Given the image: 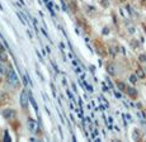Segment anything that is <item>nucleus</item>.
Listing matches in <instances>:
<instances>
[{
    "instance_id": "1",
    "label": "nucleus",
    "mask_w": 146,
    "mask_h": 142,
    "mask_svg": "<svg viewBox=\"0 0 146 142\" xmlns=\"http://www.w3.org/2000/svg\"><path fill=\"white\" fill-rule=\"evenodd\" d=\"M5 76H7V83L9 85L14 86V88L19 85V77H18V75H17V72L13 67L8 69L7 72H5Z\"/></svg>"
},
{
    "instance_id": "2",
    "label": "nucleus",
    "mask_w": 146,
    "mask_h": 142,
    "mask_svg": "<svg viewBox=\"0 0 146 142\" xmlns=\"http://www.w3.org/2000/svg\"><path fill=\"white\" fill-rule=\"evenodd\" d=\"M3 117H4L7 121H13L17 118V110L12 109V108H7V109H3Z\"/></svg>"
},
{
    "instance_id": "3",
    "label": "nucleus",
    "mask_w": 146,
    "mask_h": 142,
    "mask_svg": "<svg viewBox=\"0 0 146 142\" xmlns=\"http://www.w3.org/2000/svg\"><path fill=\"white\" fill-rule=\"evenodd\" d=\"M21 107L23 108V109H28V103H29V96H28V91L27 89H24V90H22L21 93Z\"/></svg>"
},
{
    "instance_id": "4",
    "label": "nucleus",
    "mask_w": 146,
    "mask_h": 142,
    "mask_svg": "<svg viewBox=\"0 0 146 142\" xmlns=\"http://www.w3.org/2000/svg\"><path fill=\"white\" fill-rule=\"evenodd\" d=\"M27 128L28 131H31V132H37V122L35 121L33 118H28L27 121Z\"/></svg>"
},
{
    "instance_id": "5",
    "label": "nucleus",
    "mask_w": 146,
    "mask_h": 142,
    "mask_svg": "<svg viewBox=\"0 0 146 142\" xmlns=\"http://www.w3.org/2000/svg\"><path fill=\"white\" fill-rule=\"evenodd\" d=\"M126 93H127L131 98H136L137 96V91L135 88H126Z\"/></svg>"
},
{
    "instance_id": "6",
    "label": "nucleus",
    "mask_w": 146,
    "mask_h": 142,
    "mask_svg": "<svg viewBox=\"0 0 146 142\" xmlns=\"http://www.w3.org/2000/svg\"><path fill=\"white\" fill-rule=\"evenodd\" d=\"M135 75H136V76L139 77V79H145V76H146V75H145V71L142 70L141 67H137L136 74H135Z\"/></svg>"
},
{
    "instance_id": "7",
    "label": "nucleus",
    "mask_w": 146,
    "mask_h": 142,
    "mask_svg": "<svg viewBox=\"0 0 146 142\" xmlns=\"http://www.w3.org/2000/svg\"><path fill=\"white\" fill-rule=\"evenodd\" d=\"M116 86L118 88V90H121V91H126V88H127V85H126L125 83H122V81H117Z\"/></svg>"
},
{
    "instance_id": "8",
    "label": "nucleus",
    "mask_w": 146,
    "mask_h": 142,
    "mask_svg": "<svg viewBox=\"0 0 146 142\" xmlns=\"http://www.w3.org/2000/svg\"><path fill=\"white\" fill-rule=\"evenodd\" d=\"M107 72L109 75H116V67L113 65H108L107 66Z\"/></svg>"
},
{
    "instance_id": "9",
    "label": "nucleus",
    "mask_w": 146,
    "mask_h": 142,
    "mask_svg": "<svg viewBox=\"0 0 146 142\" xmlns=\"http://www.w3.org/2000/svg\"><path fill=\"white\" fill-rule=\"evenodd\" d=\"M5 63H7V62H3V61H0V74H5V72H7Z\"/></svg>"
},
{
    "instance_id": "10",
    "label": "nucleus",
    "mask_w": 146,
    "mask_h": 142,
    "mask_svg": "<svg viewBox=\"0 0 146 142\" xmlns=\"http://www.w3.org/2000/svg\"><path fill=\"white\" fill-rule=\"evenodd\" d=\"M139 137H140L139 129H135L133 132H132V140H133V141H137V140H139Z\"/></svg>"
},
{
    "instance_id": "11",
    "label": "nucleus",
    "mask_w": 146,
    "mask_h": 142,
    "mask_svg": "<svg viewBox=\"0 0 146 142\" xmlns=\"http://www.w3.org/2000/svg\"><path fill=\"white\" fill-rule=\"evenodd\" d=\"M130 81L132 83V84H136V83H137V76H136V75H131V76H130Z\"/></svg>"
},
{
    "instance_id": "12",
    "label": "nucleus",
    "mask_w": 146,
    "mask_h": 142,
    "mask_svg": "<svg viewBox=\"0 0 146 142\" xmlns=\"http://www.w3.org/2000/svg\"><path fill=\"white\" fill-rule=\"evenodd\" d=\"M139 60L141 61V62H146V55H145V53L139 55Z\"/></svg>"
},
{
    "instance_id": "13",
    "label": "nucleus",
    "mask_w": 146,
    "mask_h": 142,
    "mask_svg": "<svg viewBox=\"0 0 146 142\" xmlns=\"http://www.w3.org/2000/svg\"><path fill=\"white\" fill-rule=\"evenodd\" d=\"M4 140L5 141H12V138L9 137V133H8V131H5V133H4Z\"/></svg>"
},
{
    "instance_id": "14",
    "label": "nucleus",
    "mask_w": 146,
    "mask_h": 142,
    "mask_svg": "<svg viewBox=\"0 0 146 142\" xmlns=\"http://www.w3.org/2000/svg\"><path fill=\"white\" fill-rule=\"evenodd\" d=\"M100 3H102V5H103L104 8H108V5H109V0H102Z\"/></svg>"
},
{
    "instance_id": "15",
    "label": "nucleus",
    "mask_w": 146,
    "mask_h": 142,
    "mask_svg": "<svg viewBox=\"0 0 146 142\" xmlns=\"http://www.w3.org/2000/svg\"><path fill=\"white\" fill-rule=\"evenodd\" d=\"M102 33H103V34H104V36H107V34H109V28H107V27H106V28H103V30H102Z\"/></svg>"
},
{
    "instance_id": "16",
    "label": "nucleus",
    "mask_w": 146,
    "mask_h": 142,
    "mask_svg": "<svg viewBox=\"0 0 146 142\" xmlns=\"http://www.w3.org/2000/svg\"><path fill=\"white\" fill-rule=\"evenodd\" d=\"M61 4H62L64 10H65V12H67V7H66V4H65V0H61Z\"/></svg>"
},
{
    "instance_id": "17",
    "label": "nucleus",
    "mask_w": 146,
    "mask_h": 142,
    "mask_svg": "<svg viewBox=\"0 0 146 142\" xmlns=\"http://www.w3.org/2000/svg\"><path fill=\"white\" fill-rule=\"evenodd\" d=\"M128 32H130L131 34H133V33H135V28H133L132 26H130V27H128Z\"/></svg>"
},
{
    "instance_id": "18",
    "label": "nucleus",
    "mask_w": 146,
    "mask_h": 142,
    "mask_svg": "<svg viewBox=\"0 0 146 142\" xmlns=\"http://www.w3.org/2000/svg\"><path fill=\"white\" fill-rule=\"evenodd\" d=\"M85 86H86V90L89 91V93H92V91H93V88H92L90 85H88V84H85Z\"/></svg>"
},
{
    "instance_id": "19",
    "label": "nucleus",
    "mask_w": 146,
    "mask_h": 142,
    "mask_svg": "<svg viewBox=\"0 0 146 142\" xmlns=\"http://www.w3.org/2000/svg\"><path fill=\"white\" fill-rule=\"evenodd\" d=\"M67 95H69V98H70V99H71V100H74V96H72V94H71V93H70V91H69V90H67Z\"/></svg>"
},
{
    "instance_id": "20",
    "label": "nucleus",
    "mask_w": 146,
    "mask_h": 142,
    "mask_svg": "<svg viewBox=\"0 0 146 142\" xmlns=\"http://www.w3.org/2000/svg\"><path fill=\"white\" fill-rule=\"evenodd\" d=\"M114 95H116L117 98H121V94L118 93V91H116V93H114Z\"/></svg>"
},
{
    "instance_id": "21",
    "label": "nucleus",
    "mask_w": 146,
    "mask_h": 142,
    "mask_svg": "<svg viewBox=\"0 0 146 142\" xmlns=\"http://www.w3.org/2000/svg\"><path fill=\"white\" fill-rule=\"evenodd\" d=\"M75 71H76L78 74H80V72H81V69H80V67H76V70H75Z\"/></svg>"
},
{
    "instance_id": "22",
    "label": "nucleus",
    "mask_w": 146,
    "mask_h": 142,
    "mask_svg": "<svg viewBox=\"0 0 146 142\" xmlns=\"http://www.w3.org/2000/svg\"><path fill=\"white\" fill-rule=\"evenodd\" d=\"M0 84H1V76H0Z\"/></svg>"
},
{
    "instance_id": "23",
    "label": "nucleus",
    "mask_w": 146,
    "mask_h": 142,
    "mask_svg": "<svg viewBox=\"0 0 146 142\" xmlns=\"http://www.w3.org/2000/svg\"><path fill=\"white\" fill-rule=\"evenodd\" d=\"M142 1H146V0H142Z\"/></svg>"
},
{
    "instance_id": "24",
    "label": "nucleus",
    "mask_w": 146,
    "mask_h": 142,
    "mask_svg": "<svg viewBox=\"0 0 146 142\" xmlns=\"http://www.w3.org/2000/svg\"><path fill=\"white\" fill-rule=\"evenodd\" d=\"M119 1H123V0H119Z\"/></svg>"
}]
</instances>
